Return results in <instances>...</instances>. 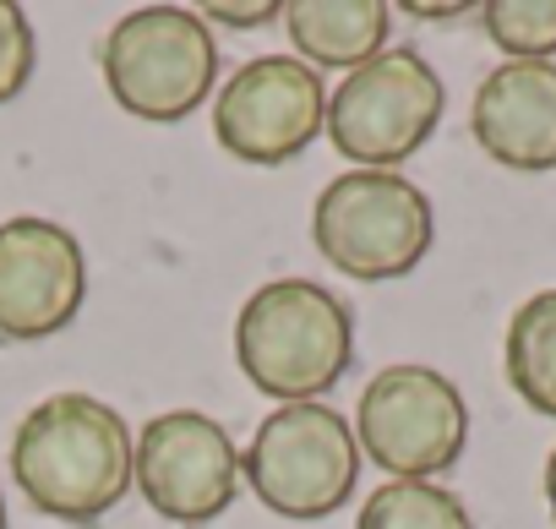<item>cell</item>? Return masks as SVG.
Returning <instances> with one entry per match:
<instances>
[{
	"label": "cell",
	"instance_id": "obj_5",
	"mask_svg": "<svg viewBox=\"0 0 556 529\" xmlns=\"http://www.w3.org/2000/svg\"><path fill=\"white\" fill-rule=\"evenodd\" d=\"M355 426L333 404H278L240 453V480L278 518H328L361 480Z\"/></svg>",
	"mask_w": 556,
	"mask_h": 529
},
{
	"label": "cell",
	"instance_id": "obj_16",
	"mask_svg": "<svg viewBox=\"0 0 556 529\" xmlns=\"http://www.w3.org/2000/svg\"><path fill=\"white\" fill-rule=\"evenodd\" d=\"M39 66V39L17 0H0V104H12Z\"/></svg>",
	"mask_w": 556,
	"mask_h": 529
},
{
	"label": "cell",
	"instance_id": "obj_17",
	"mask_svg": "<svg viewBox=\"0 0 556 529\" xmlns=\"http://www.w3.org/2000/svg\"><path fill=\"white\" fill-rule=\"evenodd\" d=\"M202 23L213 28H235V34H251V28H267V23H285V7L278 0H251V7H229V0H213L202 7Z\"/></svg>",
	"mask_w": 556,
	"mask_h": 529
},
{
	"label": "cell",
	"instance_id": "obj_8",
	"mask_svg": "<svg viewBox=\"0 0 556 529\" xmlns=\"http://www.w3.org/2000/svg\"><path fill=\"white\" fill-rule=\"evenodd\" d=\"M328 131V88L301 55H262L224 77L213 142L240 164H290Z\"/></svg>",
	"mask_w": 556,
	"mask_h": 529
},
{
	"label": "cell",
	"instance_id": "obj_2",
	"mask_svg": "<svg viewBox=\"0 0 556 529\" xmlns=\"http://www.w3.org/2000/svg\"><path fill=\"white\" fill-rule=\"evenodd\" d=\"M235 361L278 404H323L355 361V312L317 279H273L235 317Z\"/></svg>",
	"mask_w": 556,
	"mask_h": 529
},
{
	"label": "cell",
	"instance_id": "obj_18",
	"mask_svg": "<svg viewBox=\"0 0 556 529\" xmlns=\"http://www.w3.org/2000/svg\"><path fill=\"white\" fill-rule=\"evenodd\" d=\"M399 12L415 17V23H458V17H469V12H480V7H464V0H442V7H431V0H404Z\"/></svg>",
	"mask_w": 556,
	"mask_h": 529
},
{
	"label": "cell",
	"instance_id": "obj_12",
	"mask_svg": "<svg viewBox=\"0 0 556 529\" xmlns=\"http://www.w3.org/2000/svg\"><path fill=\"white\" fill-rule=\"evenodd\" d=\"M290 45L312 72H355L388 50L393 7L388 0H290L285 7Z\"/></svg>",
	"mask_w": 556,
	"mask_h": 529
},
{
	"label": "cell",
	"instance_id": "obj_14",
	"mask_svg": "<svg viewBox=\"0 0 556 529\" xmlns=\"http://www.w3.org/2000/svg\"><path fill=\"white\" fill-rule=\"evenodd\" d=\"M355 529H475L458 491L437 480H388L366 496Z\"/></svg>",
	"mask_w": 556,
	"mask_h": 529
},
{
	"label": "cell",
	"instance_id": "obj_4",
	"mask_svg": "<svg viewBox=\"0 0 556 529\" xmlns=\"http://www.w3.org/2000/svg\"><path fill=\"white\" fill-rule=\"evenodd\" d=\"M99 72L126 115L169 126L213 93L218 39L191 7H137L104 34Z\"/></svg>",
	"mask_w": 556,
	"mask_h": 529
},
{
	"label": "cell",
	"instance_id": "obj_3",
	"mask_svg": "<svg viewBox=\"0 0 556 529\" xmlns=\"http://www.w3.org/2000/svg\"><path fill=\"white\" fill-rule=\"evenodd\" d=\"M312 240L344 279L388 285L426 262L437 240V213L426 191L399 169H344L323 186L312 207Z\"/></svg>",
	"mask_w": 556,
	"mask_h": 529
},
{
	"label": "cell",
	"instance_id": "obj_6",
	"mask_svg": "<svg viewBox=\"0 0 556 529\" xmlns=\"http://www.w3.org/2000/svg\"><path fill=\"white\" fill-rule=\"evenodd\" d=\"M355 442L388 480H437L469 442V404L437 366H382L355 404Z\"/></svg>",
	"mask_w": 556,
	"mask_h": 529
},
{
	"label": "cell",
	"instance_id": "obj_1",
	"mask_svg": "<svg viewBox=\"0 0 556 529\" xmlns=\"http://www.w3.org/2000/svg\"><path fill=\"white\" fill-rule=\"evenodd\" d=\"M131 426L93 393L39 399L12 437V480L61 524H99L131 491Z\"/></svg>",
	"mask_w": 556,
	"mask_h": 529
},
{
	"label": "cell",
	"instance_id": "obj_7",
	"mask_svg": "<svg viewBox=\"0 0 556 529\" xmlns=\"http://www.w3.org/2000/svg\"><path fill=\"white\" fill-rule=\"evenodd\" d=\"M447 88L415 50H382L328 93V137L355 169H399L442 126Z\"/></svg>",
	"mask_w": 556,
	"mask_h": 529
},
{
	"label": "cell",
	"instance_id": "obj_11",
	"mask_svg": "<svg viewBox=\"0 0 556 529\" xmlns=\"http://www.w3.org/2000/svg\"><path fill=\"white\" fill-rule=\"evenodd\" d=\"M469 131L502 169H556V61H502L485 72Z\"/></svg>",
	"mask_w": 556,
	"mask_h": 529
},
{
	"label": "cell",
	"instance_id": "obj_13",
	"mask_svg": "<svg viewBox=\"0 0 556 529\" xmlns=\"http://www.w3.org/2000/svg\"><path fill=\"white\" fill-rule=\"evenodd\" d=\"M502 361H507L513 393L534 415L556 420V290H540L513 312Z\"/></svg>",
	"mask_w": 556,
	"mask_h": 529
},
{
	"label": "cell",
	"instance_id": "obj_15",
	"mask_svg": "<svg viewBox=\"0 0 556 529\" xmlns=\"http://www.w3.org/2000/svg\"><path fill=\"white\" fill-rule=\"evenodd\" d=\"M480 23L507 61H551L556 55V0H485Z\"/></svg>",
	"mask_w": 556,
	"mask_h": 529
},
{
	"label": "cell",
	"instance_id": "obj_10",
	"mask_svg": "<svg viewBox=\"0 0 556 529\" xmlns=\"http://www.w3.org/2000/svg\"><path fill=\"white\" fill-rule=\"evenodd\" d=\"M88 301V251L55 218L0 224V339H50Z\"/></svg>",
	"mask_w": 556,
	"mask_h": 529
},
{
	"label": "cell",
	"instance_id": "obj_19",
	"mask_svg": "<svg viewBox=\"0 0 556 529\" xmlns=\"http://www.w3.org/2000/svg\"><path fill=\"white\" fill-rule=\"evenodd\" d=\"M545 507H551V518H556V448H551V458H545Z\"/></svg>",
	"mask_w": 556,
	"mask_h": 529
},
{
	"label": "cell",
	"instance_id": "obj_9",
	"mask_svg": "<svg viewBox=\"0 0 556 529\" xmlns=\"http://www.w3.org/2000/svg\"><path fill=\"white\" fill-rule=\"evenodd\" d=\"M131 486L142 502L169 524H213L235 507L240 491V453L229 431L202 410H164L137 431Z\"/></svg>",
	"mask_w": 556,
	"mask_h": 529
},
{
	"label": "cell",
	"instance_id": "obj_20",
	"mask_svg": "<svg viewBox=\"0 0 556 529\" xmlns=\"http://www.w3.org/2000/svg\"><path fill=\"white\" fill-rule=\"evenodd\" d=\"M0 529H7V496H0Z\"/></svg>",
	"mask_w": 556,
	"mask_h": 529
}]
</instances>
